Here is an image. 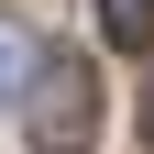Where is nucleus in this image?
I'll list each match as a JSON object with an SVG mask.
<instances>
[{
  "label": "nucleus",
  "instance_id": "f257e3e1",
  "mask_svg": "<svg viewBox=\"0 0 154 154\" xmlns=\"http://www.w3.org/2000/svg\"><path fill=\"white\" fill-rule=\"evenodd\" d=\"M22 132L44 154H88L99 143V66H88V55H44L33 88H22Z\"/></svg>",
  "mask_w": 154,
  "mask_h": 154
},
{
  "label": "nucleus",
  "instance_id": "f03ea898",
  "mask_svg": "<svg viewBox=\"0 0 154 154\" xmlns=\"http://www.w3.org/2000/svg\"><path fill=\"white\" fill-rule=\"evenodd\" d=\"M99 33L121 55H154V0H99Z\"/></svg>",
  "mask_w": 154,
  "mask_h": 154
},
{
  "label": "nucleus",
  "instance_id": "7ed1b4c3",
  "mask_svg": "<svg viewBox=\"0 0 154 154\" xmlns=\"http://www.w3.org/2000/svg\"><path fill=\"white\" fill-rule=\"evenodd\" d=\"M33 66H44V55H33L11 22H0V88H33Z\"/></svg>",
  "mask_w": 154,
  "mask_h": 154
}]
</instances>
